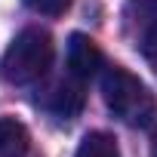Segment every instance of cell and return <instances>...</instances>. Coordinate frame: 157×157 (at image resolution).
<instances>
[{
	"label": "cell",
	"instance_id": "obj_1",
	"mask_svg": "<svg viewBox=\"0 0 157 157\" xmlns=\"http://www.w3.org/2000/svg\"><path fill=\"white\" fill-rule=\"evenodd\" d=\"M99 86H102V99H105L108 111L117 120H123L126 126L145 129L154 123L157 99L132 71H126L120 65H105L99 74Z\"/></svg>",
	"mask_w": 157,
	"mask_h": 157
},
{
	"label": "cell",
	"instance_id": "obj_2",
	"mask_svg": "<svg viewBox=\"0 0 157 157\" xmlns=\"http://www.w3.org/2000/svg\"><path fill=\"white\" fill-rule=\"evenodd\" d=\"M52 56H56V46H52L49 31L31 25V28L19 31L16 40L6 46L3 59H0V77L13 86L40 83L52 65Z\"/></svg>",
	"mask_w": 157,
	"mask_h": 157
},
{
	"label": "cell",
	"instance_id": "obj_3",
	"mask_svg": "<svg viewBox=\"0 0 157 157\" xmlns=\"http://www.w3.org/2000/svg\"><path fill=\"white\" fill-rule=\"evenodd\" d=\"M83 86H86V80H80L77 74L68 71L65 77H56L52 83L43 86V93L37 96V105L43 111H49L52 117H59V120H71L83 108V99H86Z\"/></svg>",
	"mask_w": 157,
	"mask_h": 157
},
{
	"label": "cell",
	"instance_id": "obj_4",
	"mask_svg": "<svg viewBox=\"0 0 157 157\" xmlns=\"http://www.w3.org/2000/svg\"><path fill=\"white\" fill-rule=\"evenodd\" d=\"M102 68H105V56L93 37H86V34L68 37V71L71 74H77L80 80H93V77L102 74Z\"/></svg>",
	"mask_w": 157,
	"mask_h": 157
},
{
	"label": "cell",
	"instance_id": "obj_5",
	"mask_svg": "<svg viewBox=\"0 0 157 157\" xmlns=\"http://www.w3.org/2000/svg\"><path fill=\"white\" fill-rule=\"evenodd\" d=\"M0 157H31V136L16 117H0Z\"/></svg>",
	"mask_w": 157,
	"mask_h": 157
},
{
	"label": "cell",
	"instance_id": "obj_6",
	"mask_svg": "<svg viewBox=\"0 0 157 157\" xmlns=\"http://www.w3.org/2000/svg\"><path fill=\"white\" fill-rule=\"evenodd\" d=\"M74 157H120V148L108 132H86Z\"/></svg>",
	"mask_w": 157,
	"mask_h": 157
},
{
	"label": "cell",
	"instance_id": "obj_7",
	"mask_svg": "<svg viewBox=\"0 0 157 157\" xmlns=\"http://www.w3.org/2000/svg\"><path fill=\"white\" fill-rule=\"evenodd\" d=\"M157 22V0H132L129 10H126V25L129 31H142L145 25Z\"/></svg>",
	"mask_w": 157,
	"mask_h": 157
},
{
	"label": "cell",
	"instance_id": "obj_8",
	"mask_svg": "<svg viewBox=\"0 0 157 157\" xmlns=\"http://www.w3.org/2000/svg\"><path fill=\"white\" fill-rule=\"evenodd\" d=\"M136 46H139V52L145 56V62L151 65V71L157 74V22L145 25V28L136 34Z\"/></svg>",
	"mask_w": 157,
	"mask_h": 157
},
{
	"label": "cell",
	"instance_id": "obj_9",
	"mask_svg": "<svg viewBox=\"0 0 157 157\" xmlns=\"http://www.w3.org/2000/svg\"><path fill=\"white\" fill-rule=\"evenodd\" d=\"M25 3L40 16H62L71 6V0H25Z\"/></svg>",
	"mask_w": 157,
	"mask_h": 157
},
{
	"label": "cell",
	"instance_id": "obj_10",
	"mask_svg": "<svg viewBox=\"0 0 157 157\" xmlns=\"http://www.w3.org/2000/svg\"><path fill=\"white\" fill-rule=\"evenodd\" d=\"M151 157H157V129H154V136H151Z\"/></svg>",
	"mask_w": 157,
	"mask_h": 157
}]
</instances>
